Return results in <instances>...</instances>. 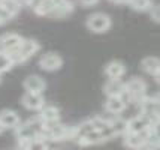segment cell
I'll return each instance as SVG.
<instances>
[{"label":"cell","instance_id":"obj_4","mask_svg":"<svg viewBox=\"0 0 160 150\" xmlns=\"http://www.w3.org/2000/svg\"><path fill=\"white\" fill-rule=\"evenodd\" d=\"M85 24H87V29L90 32H93V33H105L111 27V18L106 14L96 12V14L90 15L87 18Z\"/></svg>","mask_w":160,"mask_h":150},{"label":"cell","instance_id":"obj_18","mask_svg":"<svg viewBox=\"0 0 160 150\" xmlns=\"http://www.w3.org/2000/svg\"><path fill=\"white\" fill-rule=\"evenodd\" d=\"M109 128H111L114 137H121L129 131V128H127V120L118 117V114H115L114 117L109 119Z\"/></svg>","mask_w":160,"mask_h":150},{"label":"cell","instance_id":"obj_24","mask_svg":"<svg viewBox=\"0 0 160 150\" xmlns=\"http://www.w3.org/2000/svg\"><path fill=\"white\" fill-rule=\"evenodd\" d=\"M98 2L99 0H78V3H79V5H82V6H85V8L94 6Z\"/></svg>","mask_w":160,"mask_h":150},{"label":"cell","instance_id":"obj_3","mask_svg":"<svg viewBox=\"0 0 160 150\" xmlns=\"http://www.w3.org/2000/svg\"><path fill=\"white\" fill-rule=\"evenodd\" d=\"M127 128L130 132H144L151 128H159V119H150L145 114H138L127 120Z\"/></svg>","mask_w":160,"mask_h":150},{"label":"cell","instance_id":"obj_14","mask_svg":"<svg viewBox=\"0 0 160 150\" xmlns=\"http://www.w3.org/2000/svg\"><path fill=\"white\" fill-rule=\"evenodd\" d=\"M126 107L127 104L121 99V96H108V99L105 102V110L112 116L121 114L126 110Z\"/></svg>","mask_w":160,"mask_h":150},{"label":"cell","instance_id":"obj_15","mask_svg":"<svg viewBox=\"0 0 160 150\" xmlns=\"http://www.w3.org/2000/svg\"><path fill=\"white\" fill-rule=\"evenodd\" d=\"M126 74V66L120 60H112L105 66V75L108 78H121Z\"/></svg>","mask_w":160,"mask_h":150},{"label":"cell","instance_id":"obj_6","mask_svg":"<svg viewBox=\"0 0 160 150\" xmlns=\"http://www.w3.org/2000/svg\"><path fill=\"white\" fill-rule=\"evenodd\" d=\"M141 110V114L148 116L150 119H159V96H145L138 104Z\"/></svg>","mask_w":160,"mask_h":150},{"label":"cell","instance_id":"obj_1","mask_svg":"<svg viewBox=\"0 0 160 150\" xmlns=\"http://www.w3.org/2000/svg\"><path fill=\"white\" fill-rule=\"evenodd\" d=\"M39 44L36 42L35 39H22V42L20 44V47L14 51H9L8 56L11 59V62L15 65L24 63L26 60H28L30 57H33L36 53L39 51Z\"/></svg>","mask_w":160,"mask_h":150},{"label":"cell","instance_id":"obj_2","mask_svg":"<svg viewBox=\"0 0 160 150\" xmlns=\"http://www.w3.org/2000/svg\"><path fill=\"white\" fill-rule=\"evenodd\" d=\"M124 90L129 95V102H133L135 105H138L147 96V83L142 78L133 77L127 83H124Z\"/></svg>","mask_w":160,"mask_h":150},{"label":"cell","instance_id":"obj_23","mask_svg":"<svg viewBox=\"0 0 160 150\" xmlns=\"http://www.w3.org/2000/svg\"><path fill=\"white\" fill-rule=\"evenodd\" d=\"M148 11H150V14H151V18H153L154 21H156V23L159 21V5H151Z\"/></svg>","mask_w":160,"mask_h":150},{"label":"cell","instance_id":"obj_22","mask_svg":"<svg viewBox=\"0 0 160 150\" xmlns=\"http://www.w3.org/2000/svg\"><path fill=\"white\" fill-rule=\"evenodd\" d=\"M12 66H14V63L11 62V59H9V56H8V53L0 51V74L11 71Z\"/></svg>","mask_w":160,"mask_h":150},{"label":"cell","instance_id":"obj_12","mask_svg":"<svg viewBox=\"0 0 160 150\" xmlns=\"http://www.w3.org/2000/svg\"><path fill=\"white\" fill-rule=\"evenodd\" d=\"M21 123L20 116L14 110H2L0 111V125L5 129H15Z\"/></svg>","mask_w":160,"mask_h":150},{"label":"cell","instance_id":"obj_21","mask_svg":"<svg viewBox=\"0 0 160 150\" xmlns=\"http://www.w3.org/2000/svg\"><path fill=\"white\" fill-rule=\"evenodd\" d=\"M127 5L132 8L133 11L144 12V11H148L153 3H151V0H127Z\"/></svg>","mask_w":160,"mask_h":150},{"label":"cell","instance_id":"obj_20","mask_svg":"<svg viewBox=\"0 0 160 150\" xmlns=\"http://www.w3.org/2000/svg\"><path fill=\"white\" fill-rule=\"evenodd\" d=\"M54 5H56V0H42L41 3L33 9V12L36 15H41V17H48L49 12L52 11Z\"/></svg>","mask_w":160,"mask_h":150},{"label":"cell","instance_id":"obj_8","mask_svg":"<svg viewBox=\"0 0 160 150\" xmlns=\"http://www.w3.org/2000/svg\"><path fill=\"white\" fill-rule=\"evenodd\" d=\"M21 102H22V105L27 108V110H32V111H38V110H41L45 105V99H43L42 93L27 92V90L22 95Z\"/></svg>","mask_w":160,"mask_h":150},{"label":"cell","instance_id":"obj_16","mask_svg":"<svg viewBox=\"0 0 160 150\" xmlns=\"http://www.w3.org/2000/svg\"><path fill=\"white\" fill-rule=\"evenodd\" d=\"M141 68L142 71L153 75L154 78L159 81V69H160V62L157 57L154 56H150V57H145L142 62H141Z\"/></svg>","mask_w":160,"mask_h":150},{"label":"cell","instance_id":"obj_28","mask_svg":"<svg viewBox=\"0 0 160 150\" xmlns=\"http://www.w3.org/2000/svg\"><path fill=\"white\" fill-rule=\"evenodd\" d=\"M0 81H2V74H0Z\"/></svg>","mask_w":160,"mask_h":150},{"label":"cell","instance_id":"obj_19","mask_svg":"<svg viewBox=\"0 0 160 150\" xmlns=\"http://www.w3.org/2000/svg\"><path fill=\"white\" fill-rule=\"evenodd\" d=\"M21 5L18 0H0V8L3 9V12L9 17V18H14L20 14L21 11Z\"/></svg>","mask_w":160,"mask_h":150},{"label":"cell","instance_id":"obj_25","mask_svg":"<svg viewBox=\"0 0 160 150\" xmlns=\"http://www.w3.org/2000/svg\"><path fill=\"white\" fill-rule=\"evenodd\" d=\"M6 21H9V18H8V17H5V15H0V26H3Z\"/></svg>","mask_w":160,"mask_h":150},{"label":"cell","instance_id":"obj_26","mask_svg":"<svg viewBox=\"0 0 160 150\" xmlns=\"http://www.w3.org/2000/svg\"><path fill=\"white\" fill-rule=\"evenodd\" d=\"M114 3H117V5H123V3H127V0H111Z\"/></svg>","mask_w":160,"mask_h":150},{"label":"cell","instance_id":"obj_10","mask_svg":"<svg viewBox=\"0 0 160 150\" xmlns=\"http://www.w3.org/2000/svg\"><path fill=\"white\" fill-rule=\"evenodd\" d=\"M38 117L42 120V123L49 125V123H56L60 122V110L54 105H43L41 110H38Z\"/></svg>","mask_w":160,"mask_h":150},{"label":"cell","instance_id":"obj_17","mask_svg":"<svg viewBox=\"0 0 160 150\" xmlns=\"http://www.w3.org/2000/svg\"><path fill=\"white\" fill-rule=\"evenodd\" d=\"M106 96H120L124 92V83L120 78H109L103 87Z\"/></svg>","mask_w":160,"mask_h":150},{"label":"cell","instance_id":"obj_5","mask_svg":"<svg viewBox=\"0 0 160 150\" xmlns=\"http://www.w3.org/2000/svg\"><path fill=\"white\" fill-rule=\"evenodd\" d=\"M150 135V129L148 131H144V132H130L127 131L123 137V143H124L126 147L129 149H141L145 146L147 138Z\"/></svg>","mask_w":160,"mask_h":150},{"label":"cell","instance_id":"obj_27","mask_svg":"<svg viewBox=\"0 0 160 150\" xmlns=\"http://www.w3.org/2000/svg\"><path fill=\"white\" fill-rule=\"evenodd\" d=\"M3 131H5V128H3V126H2V125H0V134H2V132H3Z\"/></svg>","mask_w":160,"mask_h":150},{"label":"cell","instance_id":"obj_9","mask_svg":"<svg viewBox=\"0 0 160 150\" xmlns=\"http://www.w3.org/2000/svg\"><path fill=\"white\" fill-rule=\"evenodd\" d=\"M22 36L18 33H5V35L0 36V51H14L20 47V44L22 42Z\"/></svg>","mask_w":160,"mask_h":150},{"label":"cell","instance_id":"obj_13","mask_svg":"<svg viewBox=\"0 0 160 150\" xmlns=\"http://www.w3.org/2000/svg\"><path fill=\"white\" fill-rule=\"evenodd\" d=\"M24 89L27 92H36V93H43L45 87H47V83L45 80L39 77V75H28L27 78L24 80L22 83Z\"/></svg>","mask_w":160,"mask_h":150},{"label":"cell","instance_id":"obj_7","mask_svg":"<svg viewBox=\"0 0 160 150\" xmlns=\"http://www.w3.org/2000/svg\"><path fill=\"white\" fill-rule=\"evenodd\" d=\"M39 66H41V69H43L47 72L58 71L63 66V59L57 53H47V54H43L41 57Z\"/></svg>","mask_w":160,"mask_h":150},{"label":"cell","instance_id":"obj_11","mask_svg":"<svg viewBox=\"0 0 160 150\" xmlns=\"http://www.w3.org/2000/svg\"><path fill=\"white\" fill-rule=\"evenodd\" d=\"M73 12V3L69 0H56V5L48 17L51 18H64Z\"/></svg>","mask_w":160,"mask_h":150}]
</instances>
